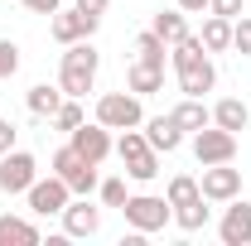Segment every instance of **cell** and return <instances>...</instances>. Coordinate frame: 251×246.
Wrapping results in <instances>:
<instances>
[{
    "mask_svg": "<svg viewBox=\"0 0 251 246\" xmlns=\"http://www.w3.org/2000/svg\"><path fill=\"white\" fill-rule=\"evenodd\" d=\"M97 68H101V53L92 49V39H77L63 49V63H58V87L63 97H87L97 87Z\"/></svg>",
    "mask_w": 251,
    "mask_h": 246,
    "instance_id": "obj_1",
    "label": "cell"
},
{
    "mask_svg": "<svg viewBox=\"0 0 251 246\" xmlns=\"http://www.w3.org/2000/svg\"><path fill=\"white\" fill-rule=\"evenodd\" d=\"M116 154H121V174L130 179V184H150L159 174V150H150V140H145V130L140 125H130V130H121V140H116Z\"/></svg>",
    "mask_w": 251,
    "mask_h": 246,
    "instance_id": "obj_2",
    "label": "cell"
},
{
    "mask_svg": "<svg viewBox=\"0 0 251 246\" xmlns=\"http://www.w3.org/2000/svg\"><path fill=\"white\" fill-rule=\"evenodd\" d=\"M97 169H101V164L82 159L73 145H58V150L49 154V174H58L63 184L73 188V198H87V193H97V184H101V174H97Z\"/></svg>",
    "mask_w": 251,
    "mask_h": 246,
    "instance_id": "obj_3",
    "label": "cell"
},
{
    "mask_svg": "<svg viewBox=\"0 0 251 246\" xmlns=\"http://www.w3.org/2000/svg\"><path fill=\"white\" fill-rule=\"evenodd\" d=\"M121 217L130 232H164L169 222H174V208H169V198H159V193H130L121 203Z\"/></svg>",
    "mask_w": 251,
    "mask_h": 246,
    "instance_id": "obj_4",
    "label": "cell"
},
{
    "mask_svg": "<svg viewBox=\"0 0 251 246\" xmlns=\"http://www.w3.org/2000/svg\"><path fill=\"white\" fill-rule=\"evenodd\" d=\"M92 121H101L106 130H130V125L145 121V97H135L130 87H126V92H101Z\"/></svg>",
    "mask_w": 251,
    "mask_h": 246,
    "instance_id": "obj_5",
    "label": "cell"
},
{
    "mask_svg": "<svg viewBox=\"0 0 251 246\" xmlns=\"http://www.w3.org/2000/svg\"><path fill=\"white\" fill-rule=\"evenodd\" d=\"M34 179H39V159H34L29 150L15 145V150L0 154V193H10V198H15V193H29Z\"/></svg>",
    "mask_w": 251,
    "mask_h": 246,
    "instance_id": "obj_6",
    "label": "cell"
},
{
    "mask_svg": "<svg viewBox=\"0 0 251 246\" xmlns=\"http://www.w3.org/2000/svg\"><path fill=\"white\" fill-rule=\"evenodd\" d=\"M97 25H101V15H82L77 5H68V10L58 5V10L49 15V34H53V44H63V49L77 44V39H92Z\"/></svg>",
    "mask_w": 251,
    "mask_h": 246,
    "instance_id": "obj_7",
    "label": "cell"
},
{
    "mask_svg": "<svg viewBox=\"0 0 251 246\" xmlns=\"http://www.w3.org/2000/svg\"><path fill=\"white\" fill-rule=\"evenodd\" d=\"M193 159H198V164H232V159H237V135L222 130V125L193 130Z\"/></svg>",
    "mask_w": 251,
    "mask_h": 246,
    "instance_id": "obj_8",
    "label": "cell"
},
{
    "mask_svg": "<svg viewBox=\"0 0 251 246\" xmlns=\"http://www.w3.org/2000/svg\"><path fill=\"white\" fill-rule=\"evenodd\" d=\"M25 198H29V213H39V217H63V208L73 203V188L63 184L58 174H49V179H34Z\"/></svg>",
    "mask_w": 251,
    "mask_h": 246,
    "instance_id": "obj_9",
    "label": "cell"
},
{
    "mask_svg": "<svg viewBox=\"0 0 251 246\" xmlns=\"http://www.w3.org/2000/svg\"><path fill=\"white\" fill-rule=\"evenodd\" d=\"M68 145L82 154V159H92V164H106V154L116 150V140H111V130L101 121H82L77 130H68Z\"/></svg>",
    "mask_w": 251,
    "mask_h": 246,
    "instance_id": "obj_10",
    "label": "cell"
},
{
    "mask_svg": "<svg viewBox=\"0 0 251 246\" xmlns=\"http://www.w3.org/2000/svg\"><path fill=\"white\" fill-rule=\"evenodd\" d=\"M203 198L208 203H232L237 193H242V169H232V164H203Z\"/></svg>",
    "mask_w": 251,
    "mask_h": 246,
    "instance_id": "obj_11",
    "label": "cell"
},
{
    "mask_svg": "<svg viewBox=\"0 0 251 246\" xmlns=\"http://www.w3.org/2000/svg\"><path fill=\"white\" fill-rule=\"evenodd\" d=\"M218 242L222 246H251V203L237 193L232 203H227V213L218 222Z\"/></svg>",
    "mask_w": 251,
    "mask_h": 246,
    "instance_id": "obj_12",
    "label": "cell"
},
{
    "mask_svg": "<svg viewBox=\"0 0 251 246\" xmlns=\"http://www.w3.org/2000/svg\"><path fill=\"white\" fill-rule=\"evenodd\" d=\"M97 232H101V208L92 203V193L73 198L63 208V237H97Z\"/></svg>",
    "mask_w": 251,
    "mask_h": 246,
    "instance_id": "obj_13",
    "label": "cell"
},
{
    "mask_svg": "<svg viewBox=\"0 0 251 246\" xmlns=\"http://www.w3.org/2000/svg\"><path fill=\"white\" fill-rule=\"evenodd\" d=\"M140 130H145L150 150H159V154H174L179 145H184V130H179V121H174V116H145V121H140Z\"/></svg>",
    "mask_w": 251,
    "mask_h": 246,
    "instance_id": "obj_14",
    "label": "cell"
},
{
    "mask_svg": "<svg viewBox=\"0 0 251 246\" xmlns=\"http://www.w3.org/2000/svg\"><path fill=\"white\" fill-rule=\"evenodd\" d=\"M126 87L135 97H155L164 92V63H150V58H135L126 68Z\"/></svg>",
    "mask_w": 251,
    "mask_h": 246,
    "instance_id": "obj_15",
    "label": "cell"
},
{
    "mask_svg": "<svg viewBox=\"0 0 251 246\" xmlns=\"http://www.w3.org/2000/svg\"><path fill=\"white\" fill-rule=\"evenodd\" d=\"M174 121H179V130L184 135H193V130H203V125H213V106L203 101V97H184L174 111H169Z\"/></svg>",
    "mask_w": 251,
    "mask_h": 246,
    "instance_id": "obj_16",
    "label": "cell"
},
{
    "mask_svg": "<svg viewBox=\"0 0 251 246\" xmlns=\"http://www.w3.org/2000/svg\"><path fill=\"white\" fill-rule=\"evenodd\" d=\"M0 246H39V227L29 217L0 213Z\"/></svg>",
    "mask_w": 251,
    "mask_h": 246,
    "instance_id": "obj_17",
    "label": "cell"
},
{
    "mask_svg": "<svg viewBox=\"0 0 251 246\" xmlns=\"http://www.w3.org/2000/svg\"><path fill=\"white\" fill-rule=\"evenodd\" d=\"M213 125H222V130H247L251 125V106L242 101V97H222L218 106H213Z\"/></svg>",
    "mask_w": 251,
    "mask_h": 246,
    "instance_id": "obj_18",
    "label": "cell"
},
{
    "mask_svg": "<svg viewBox=\"0 0 251 246\" xmlns=\"http://www.w3.org/2000/svg\"><path fill=\"white\" fill-rule=\"evenodd\" d=\"M25 106H29V116L49 121V116H53V111L63 106V87H49V82H34L29 92H25Z\"/></svg>",
    "mask_w": 251,
    "mask_h": 246,
    "instance_id": "obj_19",
    "label": "cell"
},
{
    "mask_svg": "<svg viewBox=\"0 0 251 246\" xmlns=\"http://www.w3.org/2000/svg\"><path fill=\"white\" fill-rule=\"evenodd\" d=\"M150 29H155L159 39L169 44V49H174V44H179L184 34H193V29H188V15H184V10H179V5H174V10H159L155 20H150Z\"/></svg>",
    "mask_w": 251,
    "mask_h": 246,
    "instance_id": "obj_20",
    "label": "cell"
},
{
    "mask_svg": "<svg viewBox=\"0 0 251 246\" xmlns=\"http://www.w3.org/2000/svg\"><path fill=\"white\" fill-rule=\"evenodd\" d=\"M198 39H203V49H208V53H227V49H232V20H222V15H208Z\"/></svg>",
    "mask_w": 251,
    "mask_h": 246,
    "instance_id": "obj_21",
    "label": "cell"
},
{
    "mask_svg": "<svg viewBox=\"0 0 251 246\" xmlns=\"http://www.w3.org/2000/svg\"><path fill=\"white\" fill-rule=\"evenodd\" d=\"M208 217H213L208 198H193V203H179V208H174V227H179V232H203Z\"/></svg>",
    "mask_w": 251,
    "mask_h": 246,
    "instance_id": "obj_22",
    "label": "cell"
},
{
    "mask_svg": "<svg viewBox=\"0 0 251 246\" xmlns=\"http://www.w3.org/2000/svg\"><path fill=\"white\" fill-rule=\"evenodd\" d=\"M82 121H87V111H82V97H63V106L49 116V125H53V130H63V135H68V130H77Z\"/></svg>",
    "mask_w": 251,
    "mask_h": 246,
    "instance_id": "obj_23",
    "label": "cell"
},
{
    "mask_svg": "<svg viewBox=\"0 0 251 246\" xmlns=\"http://www.w3.org/2000/svg\"><path fill=\"white\" fill-rule=\"evenodd\" d=\"M164 198H169V208H179V203H193V198H203V188L193 174H174L169 188H164Z\"/></svg>",
    "mask_w": 251,
    "mask_h": 246,
    "instance_id": "obj_24",
    "label": "cell"
},
{
    "mask_svg": "<svg viewBox=\"0 0 251 246\" xmlns=\"http://www.w3.org/2000/svg\"><path fill=\"white\" fill-rule=\"evenodd\" d=\"M164 53H169V44H164V39H159L155 29L135 34V58H150V63H164Z\"/></svg>",
    "mask_w": 251,
    "mask_h": 246,
    "instance_id": "obj_25",
    "label": "cell"
},
{
    "mask_svg": "<svg viewBox=\"0 0 251 246\" xmlns=\"http://www.w3.org/2000/svg\"><path fill=\"white\" fill-rule=\"evenodd\" d=\"M97 193H101V208H121L126 198H130V188H126V174H111V179H101V184H97Z\"/></svg>",
    "mask_w": 251,
    "mask_h": 246,
    "instance_id": "obj_26",
    "label": "cell"
},
{
    "mask_svg": "<svg viewBox=\"0 0 251 246\" xmlns=\"http://www.w3.org/2000/svg\"><path fill=\"white\" fill-rule=\"evenodd\" d=\"M232 49H237L242 58H251V15H237V20H232Z\"/></svg>",
    "mask_w": 251,
    "mask_h": 246,
    "instance_id": "obj_27",
    "label": "cell"
},
{
    "mask_svg": "<svg viewBox=\"0 0 251 246\" xmlns=\"http://www.w3.org/2000/svg\"><path fill=\"white\" fill-rule=\"evenodd\" d=\"M15 68H20V44L15 39H0V82H10Z\"/></svg>",
    "mask_w": 251,
    "mask_h": 246,
    "instance_id": "obj_28",
    "label": "cell"
},
{
    "mask_svg": "<svg viewBox=\"0 0 251 246\" xmlns=\"http://www.w3.org/2000/svg\"><path fill=\"white\" fill-rule=\"evenodd\" d=\"M247 0H208V15H222V20H237Z\"/></svg>",
    "mask_w": 251,
    "mask_h": 246,
    "instance_id": "obj_29",
    "label": "cell"
},
{
    "mask_svg": "<svg viewBox=\"0 0 251 246\" xmlns=\"http://www.w3.org/2000/svg\"><path fill=\"white\" fill-rule=\"evenodd\" d=\"M15 140H20L15 121H10V116H0V154H5V150H15Z\"/></svg>",
    "mask_w": 251,
    "mask_h": 246,
    "instance_id": "obj_30",
    "label": "cell"
},
{
    "mask_svg": "<svg viewBox=\"0 0 251 246\" xmlns=\"http://www.w3.org/2000/svg\"><path fill=\"white\" fill-rule=\"evenodd\" d=\"M20 5H25L29 15H53V10H58L63 0H20Z\"/></svg>",
    "mask_w": 251,
    "mask_h": 246,
    "instance_id": "obj_31",
    "label": "cell"
},
{
    "mask_svg": "<svg viewBox=\"0 0 251 246\" xmlns=\"http://www.w3.org/2000/svg\"><path fill=\"white\" fill-rule=\"evenodd\" d=\"M73 5H77L82 15H106V5H111V0H73Z\"/></svg>",
    "mask_w": 251,
    "mask_h": 246,
    "instance_id": "obj_32",
    "label": "cell"
},
{
    "mask_svg": "<svg viewBox=\"0 0 251 246\" xmlns=\"http://www.w3.org/2000/svg\"><path fill=\"white\" fill-rule=\"evenodd\" d=\"M179 10H184V15H203V10H208V0H179Z\"/></svg>",
    "mask_w": 251,
    "mask_h": 246,
    "instance_id": "obj_33",
    "label": "cell"
}]
</instances>
